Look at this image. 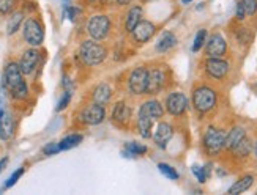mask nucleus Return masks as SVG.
<instances>
[{"mask_svg":"<svg viewBox=\"0 0 257 195\" xmlns=\"http://www.w3.org/2000/svg\"><path fill=\"white\" fill-rule=\"evenodd\" d=\"M155 32H156V27L153 22L150 21H141L139 24L133 29L131 32V37L133 40L136 41L138 44H144V43H147L152 40V37L155 35Z\"/></svg>","mask_w":257,"mask_h":195,"instance_id":"nucleus-11","label":"nucleus"},{"mask_svg":"<svg viewBox=\"0 0 257 195\" xmlns=\"http://www.w3.org/2000/svg\"><path fill=\"white\" fill-rule=\"evenodd\" d=\"M81 121L84 124H88V126H95V124H99L103 123L104 118H106V110L101 104H96V102H93V104L87 106L82 112H81Z\"/></svg>","mask_w":257,"mask_h":195,"instance_id":"nucleus-9","label":"nucleus"},{"mask_svg":"<svg viewBox=\"0 0 257 195\" xmlns=\"http://www.w3.org/2000/svg\"><path fill=\"white\" fill-rule=\"evenodd\" d=\"M65 15L68 16V19H70V21H73V22H74V21H76V18L81 15V11L77 10V8H74V7H70V5H68V7H66Z\"/></svg>","mask_w":257,"mask_h":195,"instance_id":"nucleus-37","label":"nucleus"},{"mask_svg":"<svg viewBox=\"0 0 257 195\" xmlns=\"http://www.w3.org/2000/svg\"><path fill=\"white\" fill-rule=\"evenodd\" d=\"M40 60H41V52L37 49V48H30L27 51H24L22 54L21 60H19V68L24 76H30L35 73V70L40 65Z\"/></svg>","mask_w":257,"mask_h":195,"instance_id":"nucleus-8","label":"nucleus"},{"mask_svg":"<svg viewBox=\"0 0 257 195\" xmlns=\"http://www.w3.org/2000/svg\"><path fill=\"white\" fill-rule=\"evenodd\" d=\"M252 148H254V154H255V157H257V142L254 143V146H252Z\"/></svg>","mask_w":257,"mask_h":195,"instance_id":"nucleus-42","label":"nucleus"},{"mask_svg":"<svg viewBox=\"0 0 257 195\" xmlns=\"http://www.w3.org/2000/svg\"><path fill=\"white\" fill-rule=\"evenodd\" d=\"M71 87H73V82L68 79V77H63V88L65 90H71Z\"/></svg>","mask_w":257,"mask_h":195,"instance_id":"nucleus-39","label":"nucleus"},{"mask_svg":"<svg viewBox=\"0 0 257 195\" xmlns=\"http://www.w3.org/2000/svg\"><path fill=\"white\" fill-rule=\"evenodd\" d=\"M7 164H8V157H4L2 160H0V173H2V171L5 170Z\"/></svg>","mask_w":257,"mask_h":195,"instance_id":"nucleus-40","label":"nucleus"},{"mask_svg":"<svg viewBox=\"0 0 257 195\" xmlns=\"http://www.w3.org/2000/svg\"><path fill=\"white\" fill-rule=\"evenodd\" d=\"M79 59L84 65L87 66H96V65H101L106 60V55H107V49L104 48L103 44L96 43L95 40L92 41H84L79 48Z\"/></svg>","mask_w":257,"mask_h":195,"instance_id":"nucleus-2","label":"nucleus"},{"mask_svg":"<svg viewBox=\"0 0 257 195\" xmlns=\"http://www.w3.org/2000/svg\"><path fill=\"white\" fill-rule=\"evenodd\" d=\"M244 18H246V13H244V8L241 5V2L237 4V19L238 21H243Z\"/></svg>","mask_w":257,"mask_h":195,"instance_id":"nucleus-38","label":"nucleus"},{"mask_svg":"<svg viewBox=\"0 0 257 195\" xmlns=\"http://www.w3.org/2000/svg\"><path fill=\"white\" fill-rule=\"evenodd\" d=\"M166 109L167 112L171 113V115H182L185 113V110L188 109V99L183 93L180 91H175V93H171L166 99Z\"/></svg>","mask_w":257,"mask_h":195,"instance_id":"nucleus-10","label":"nucleus"},{"mask_svg":"<svg viewBox=\"0 0 257 195\" xmlns=\"http://www.w3.org/2000/svg\"><path fill=\"white\" fill-rule=\"evenodd\" d=\"M24 11H13L11 16L8 18L7 22V35L13 37L15 33H18V30L21 29V26L24 24Z\"/></svg>","mask_w":257,"mask_h":195,"instance_id":"nucleus-18","label":"nucleus"},{"mask_svg":"<svg viewBox=\"0 0 257 195\" xmlns=\"http://www.w3.org/2000/svg\"><path fill=\"white\" fill-rule=\"evenodd\" d=\"M252 182H254V176L252 175H246V176H243L241 179H238L235 184H233L230 189H229V193L230 195H237V193H241L244 190H248L251 186H252Z\"/></svg>","mask_w":257,"mask_h":195,"instance_id":"nucleus-26","label":"nucleus"},{"mask_svg":"<svg viewBox=\"0 0 257 195\" xmlns=\"http://www.w3.org/2000/svg\"><path fill=\"white\" fill-rule=\"evenodd\" d=\"M240 2L244 8L246 16H252L257 13V0H240Z\"/></svg>","mask_w":257,"mask_h":195,"instance_id":"nucleus-34","label":"nucleus"},{"mask_svg":"<svg viewBox=\"0 0 257 195\" xmlns=\"http://www.w3.org/2000/svg\"><path fill=\"white\" fill-rule=\"evenodd\" d=\"M224 142H226V134L221 129H215V128L207 129L204 135V148L207 150V153L218 154L224 148Z\"/></svg>","mask_w":257,"mask_h":195,"instance_id":"nucleus-7","label":"nucleus"},{"mask_svg":"<svg viewBox=\"0 0 257 195\" xmlns=\"http://www.w3.org/2000/svg\"><path fill=\"white\" fill-rule=\"evenodd\" d=\"M189 2H193V0H182V4H185V5H188Z\"/></svg>","mask_w":257,"mask_h":195,"instance_id":"nucleus-43","label":"nucleus"},{"mask_svg":"<svg viewBox=\"0 0 257 195\" xmlns=\"http://www.w3.org/2000/svg\"><path fill=\"white\" fill-rule=\"evenodd\" d=\"M232 151H233V154H235L237 157H246L252 151V142L248 139L246 135H244L243 139L232 148Z\"/></svg>","mask_w":257,"mask_h":195,"instance_id":"nucleus-24","label":"nucleus"},{"mask_svg":"<svg viewBox=\"0 0 257 195\" xmlns=\"http://www.w3.org/2000/svg\"><path fill=\"white\" fill-rule=\"evenodd\" d=\"M22 37L30 48H40L44 41V27L37 18H27L22 27Z\"/></svg>","mask_w":257,"mask_h":195,"instance_id":"nucleus-3","label":"nucleus"},{"mask_svg":"<svg viewBox=\"0 0 257 195\" xmlns=\"http://www.w3.org/2000/svg\"><path fill=\"white\" fill-rule=\"evenodd\" d=\"M166 84V74L160 68H153L149 71V84H147V95H156L164 88Z\"/></svg>","mask_w":257,"mask_h":195,"instance_id":"nucleus-14","label":"nucleus"},{"mask_svg":"<svg viewBox=\"0 0 257 195\" xmlns=\"http://www.w3.org/2000/svg\"><path fill=\"white\" fill-rule=\"evenodd\" d=\"M193 173L196 175V178L199 179V182H205V179H207V173H205V168H204V167L193 165Z\"/></svg>","mask_w":257,"mask_h":195,"instance_id":"nucleus-36","label":"nucleus"},{"mask_svg":"<svg viewBox=\"0 0 257 195\" xmlns=\"http://www.w3.org/2000/svg\"><path fill=\"white\" fill-rule=\"evenodd\" d=\"M125 153H126L128 156H142V154L147 153V146H145V145H141V143H138V142H130V143H126V146H125Z\"/></svg>","mask_w":257,"mask_h":195,"instance_id":"nucleus-28","label":"nucleus"},{"mask_svg":"<svg viewBox=\"0 0 257 195\" xmlns=\"http://www.w3.org/2000/svg\"><path fill=\"white\" fill-rule=\"evenodd\" d=\"M139 112L145 113V115H149L152 120H158L163 117V113H164V109L161 106V102L160 101H156V99H150L147 102H144V104L141 106Z\"/></svg>","mask_w":257,"mask_h":195,"instance_id":"nucleus-17","label":"nucleus"},{"mask_svg":"<svg viewBox=\"0 0 257 195\" xmlns=\"http://www.w3.org/2000/svg\"><path fill=\"white\" fill-rule=\"evenodd\" d=\"M87 32L95 41H101L110 33V19L104 15H95L87 24Z\"/></svg>","mask_w":257,"mask_h":195,"instance_id":"nucleus-5","label":"nucleus"},{"mask_svg":"<svg viewBox=\"0 0 257 195\" xmlns=\"http://www.w3.org/2000/svg\"><path fill=\"white\" fill-rule=\"evenodd\" d=\"M24 171H26V168L24 167H19L13 175H11L8 179H7V182H5V189H10V187H13L16 182L19 181V178L24 175Z\"/></svg>","mask_w":257,"mask_h":195,"instance_id":"nucleus-32","label":"nucleus"},{"mask_svg":"<svg viewBox=\"0 0 257 195\" xmlns=\"http://www.w3.org/2000/svg\"><path fill=\"white\" fill-rule=\"evenodd\" d=\"M193 106L200 113L210 112L216 106V93L208 87H199L193 93Z\"/></svg>","mask_w":257,"mask_h":195,"instance_id":"nucleus-4","label":"nucleus"},{"mask_svg":"<svg viewBox=\"0 0 257 195\" xmlns=\"http://www.w3.org/2000/svg\"><path fill=\"white\" fill-rule=\"evenodd\" d=\"M110 96H112V90H110V87L106 84L98 85L93 91V101L96 102V104H101V106L107 104Z\"/></svg>","mask_w":257,"mask_h":195,"instance_id":"nucleus-22","label":"nucleus"},{"mask_svg":"<svg viewBox=\"0 0 257 195\" xmlns=\"http://www.w3.org/2000/svg\"><path fill=\"white\" fill-rule=\"evenodd\" d=\"M82 140H84V137H82L81 134H70V135H66L65 139H62V140L59 142L60 150H62V151H65V150H71V148L77 146Z\"/></svg>","mask_w":257,"mask_h":195,"instance_id":"nucleus-27","label":"nucleus"},{"mask_svg":"<svg viewBox=\"0 0 257 195\" xmlns=\"http://www.w3.org/2000/svg\"><path fill=\"white\" fill-rule=\"evenodd\" d=\"M172 135H174L172 126L169 123L163 121V123H160L158 126H156V129L153 132V140L160 148H166V145L169 143V140L172 139Z\"/></svg>","mask_w":257,"mask_h":195,"instance_id":"nucleus-15","label":"nucleus"},{"mask_svg":"<svg viewBox=\"0 0 257 195\" xmlns=\"http://www.w3.org/2000/svg\"><path fill=\"white\" fill-rule=\"evenodd\" d=\"M226 51H227L226 40L222 38L219 33H215V35L210 37V40L207 41V46H205V54L208 57H213V59H221V57L226 54Z\"/></svg>","mask_w":257,"mask_h":195,"instance_id":"nucleus-12","label":"nucleus"},{"mask_svg":"<svg viewBox=\"0 0 257 195\" xmlns=\"http://www.w3.org/2000/svg\"><path fill=\"white\" fill-rule=\"evenodd\" d=\"M205 71L210 77L213 79H222L226 77L229 73V63L221 60V59H213V57H208V60L205 62Z\"/></svg>","mask_w":257,"mask_h":195,"instance_id":"nucleus-13","label":"nucleus"},{"mask_svg":"<svg viewBox=\"0 0 257 195\" xmlns=\"http://www.w3.org/2000/svg\"><path fill=\"white\" fill-rule=\"evenodd\" d=\"M4 84L10 91L11 98H15L16 101H26L29 98V87L24 79V74H22L19 68V63H7L4 71Z\"/></svg>","mask_w":257,"mask_h":195,"instance_id":"nucleus-1","label":"nucleus"},{"mask_svg":"<svg viewBox=\"0 0 257 195\" xmlns=\"http://www.w3.org/2000/svg\"><path fill=\"white\" fill-rule=\"evenodd\" d=\"M131 2H133V0H115V4L120 5V7H125V5H128Z\"/></svg>","mask_w":257,"mask_h":195,"instance_id":"nucleus-41","label":"nucleus"},{"mask_svg":"<svg viewBox=\"0 0 257 195\" xmlns=\"http://www.w3.org/2000/svg\"><path fill=\"white\" fill-rule=\"evenodd\" d=\"M15 135V120L8 112L0 109V140H10Z\"/></svg>","mask_w":257,"mask_h":195,"instance_id":"nucleus-16","label":"nucleus"},{"mask_svg":"<svg viewBox=\"0 0 257 195\" xmlns=\"http://www.w3.org/2000/svg\"><path fill=\"white\" fill-rule=\"evenodd\" d=\"M175 44H177V38H175L174 33L172 32H164L163 35L160 37L158 43H156V51L166 52V51L172 49Z\"/></svg>","mask_w":257,"mask_h":195,"instance_id":"nucleus-23","label":"nucleus"},{"mask_svg":"<svg viewBox=\"0 0 257 195\" xmlns=\"http://www.w3.org/2000/svg\"><path fill=\"white\" fill-rule=\"evenodd\" d=\"M158 168H160L161 173L164 176H167L169 179H178V173H177V170L174 167L167 165V164H158Z\"/></svg>","mask_w":257,"mask_h":195,"instance_id":"nucleus-31","label":"nucleus"},{"mask_svg":"<svg viewBox=\"0 0 257 195\" xmlns=\"http://www.w3.org/2000/svg\"><path fill=\"white\" fill-rule=\"evenodd\" d=\"M149 84V70L144 66L136 68L128 77V88L133 95H145Z\"/></svg>","mask_w":257,"mask_h":195,"instance_id":"nucleus-6","label":"nucleus"},{"mask_svg":"<svg viewBox=\"0 0 257 195\" xmlns=\"http://www.w3.org/2000/svg\"><path fill=\"white\" fill-rule=\"evenodd\" d=\"M18 5V0H0V15L8 16L15 11Z\"/></svg>","mask_w":257,"mask_h":195,"instance_id":"nucleus-29","label":"nucleus"},{"mask_svg":"<svg viewBox=\"0 0 257 195\" xmlns=\"http://www.w3.org/2000/svg\"><path fill=\"white\" fill-rule=\"evenodd\" d=\"M71 96H73L71 90H65V93H63V96L60 98V101H59L57 107H55V110H57V112H62V110H65L66 107H68L70 101H71Z\"/></svg>","mask_w":257,"mask_h":195,"instance_id":"nucleus-33","label":"nucleus"},{"mask_svg":"<svg viewBox=\"0 0 257 195\" xmlns=\"http://www.w3.org/2000/svg\"><path fill=\"white\" fill-rule=\"evenodd\" d=\"M142 21V7L141 5H134L133 8H130L128 15H126V21H125V29L126 32H133V29L136 27L139 22Z\"/></svg>","mask_w":257,"mask_h":195,"instance_id":"nucleus-20","label":"nucleus"},{"mask_svg":"<svg viewBox=\"0 0 257 195\" xmlns=\"http://www.w3.org/2000/svg\"><path fill=\"white\" fill-rule=\"evenodd\" d=\"M62 150H60V145H59V142H51V143H48L46 146L43 148V153L46 154V156H54V154H57V153H60Z\"/></svg>","mask_w":257,"mask_h":195,"instance_id":"nucleus-35","label":"nucleus"},{"mask_svg":"<svg viewBox=\"0 0 257 195\" xmlns=\"http://www.w3.org/2000/svg\"><path fill=\"white\" fill-rule=\"evenodd\" d=\"M153 121L149 115H145V113L139 112L138 113V129H139V134L144 137V139H150L152 137V126H153Z\"/></svg>","mask_w":257,"mask_h":195,"instance_id":"nucleus-21","label":"nucleus"},{"mask_svg":"<svg viewBox=\"0 0 257 195\" xmlns=\"http://www.w3.org/2000/svg\"><path fill=\"white\" fill-rule=\"evenodd\" d=\"M246 135V132H244V129L243 128H233L227 135H226V142H224V148H229V150H232L233 146H235L243 137Z\"/></svg>","mask_w":257,"mask_h":195,"instance_id":"nucleus-25","label":"nucleus"},{"mask_svg":"<svg viewBox=\"0 0 257 195\" xmlns=\"http://www.w3.org/2000/svg\"><path fill=\"white\" fill-rule=\"evenodd\" d=\"M112 118H114V121H117L120 124H126L130 121L131 110L126 106V102H123V101L117 102L115 107H114V112H112Z\"/></svg>","mask_w":257,"mask_h":195,"instance_id":"nucleus-19","label":"nucleus"},{"mask_svg":"<svg viewBox=\"0 0 257 195\" xmlns=\"http://www.w3.org/2000/svg\"><path fill=\"white\" fill-rule=\"evenodd\" d=\"M205 38H207V30H199L197 35L194 38V44H193V52H199L200 49H202V46L205 43Z\"/></svg>","mask_w":257,"mask_h":195,"instance_id":"nucleus-30","label":"nucleus"}]
</instances>
